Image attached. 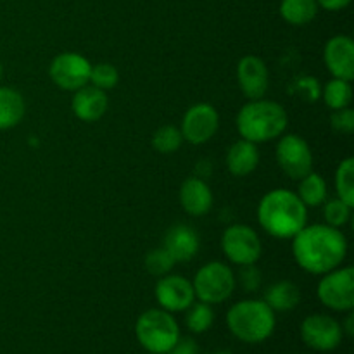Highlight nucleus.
<instances>
[{
	"mask_svg": "<svg viewBox=\"0 0 354 354\" xmlns=\"http://www.w3.org/2000/svg\"><path fill=\"white\" fill-rule=\"evenodd\" d=\"M258 221L266 234L286 241L306 225L308 207L292 190H270L258 204Z\"/></svg>",
	"mask_w": 354,
	"mask_h": 354,
	"instance_id": "nucleus-2",
	"label": "nucleus"
},
{
	"mask_svg": "<svg viewBox=\"0 0 354 354\" xmlns=\"http://www.w3.org/2000/svg\"><path fill=\"white\" fill-rule=\"evenodd\" d=\"M342 327V332H344V335H348V337H353L354 335V315L353 311H348V317H346L344 324H341Z\"/></svg>",
	"mask_w": 354,
	"mask_h": 354,
	"instance_id": "nucleus-35",
	"label": "nucleus"
},
{
	"mask_svg": "<svg viewBox=\"0 0 354 354\" xmlns=\"http://www.w3.org/2000/svg\"><path fill=\"white\" fill-rule=\"evenodd\" d=\"M218 128H220V114L216 107L207 102H199L189 107L183 114L180 131L183 140L189 144L203 145L216 135Z\"/></svg>",
	"mask_w": 354,
	"mask_h": 354,
	"instance_id": "nucleus-12",
	"label": "nucleus"
},
{
	"mask_svg": "<svg viewBox=\"0 0 354 354\" xmlns=\"http://www.w3.org/2000/svg\"><path fill=\"white\" fill-rule=\"evenodd\" d=\"M325 68L332 78L351 82L354 78V41L348 35H335L325 44Z\"/></svg>",
	"mask_w": 354,
	"mask_h": 354,
	"instance_id": "nucleus-14",
	"label": "nucleus"
},
{
	"mask_svg": "<svg viewBox=\"0 0 354 354\" xmlns=\"http://www.w3.org/2000/svg\"><path fill=\"white\" fill-rule=\"evenodd\" d=\"M335 190L339 199L354 206V158H346L335 169Z\"/></svg>",
	"mask_w": 354,
	"mask_h": 354,
	"instance_id": "nucleus-26",
	"label": "nucleus"
},
{
	"mask_svg": "<svg viewBox=\"0 0 354 354\" xmlns=\"http://www.w3.org/2000/svg\"><path fill=\"white\" fill-rule=\"evenodd\" d=\"M235 282L241 283L242 289L248 290V292H254L261 286V273H259V270L254 265L242 266L239 277H235Z\"/></svg>",
	"mask_w": 354,
	"mask_h": 354,
	"instance_id": "nucleus-32",
	"label": "nucleus"
},
{
	"mask_svg": "<svg viewBox=\"0 0 354 354\" xmlns=\"http://www.w3.org/2000/svg\"><path fill=\"white\" fill-rule=\"evenodd\" d=\"M318 7L325 10H330V12H337V10L346 9V7L351 3V0H317Z\"/></svg>",
	"mask_w": 354,
	"mask_h": 354,
	"instance_id": "nucleus-34",
	"label": "nucleus"
},
{
	"mask_svg": "<svg viewBox=\"0 0 354 354\" xmlns=\"http://www.w3.org/2000/svg\"><path fill=\"white\" fill-rule=\"evenodd\" d=\"M221 249L230 263L239 266L256 265L261 258V239L249 225H230L221 235Z\"/></svg>",
	"mask_w": 354,
	"mask_h": 354,
	"instance_id": "nucleus-8",
	"label": "nucleus"
},
{
	"mask_svg": "<svg viewBox=\"0 0 354 354\" xmlns=\"http://www.w3.org/2000/svg\"><path fill=\"white\" fill-rule=\"evenodd\" d=\"M275 158L280 169L292 180H301L313 171V152L310 144L296 133L280 135Z\"/></svg>",
	"mask_w": 354,
	"mask_h": 354,
	"instance_id": "nucleus-9",
	"label": "nucleus"
},
{
	"mask_svg": "<svg viewBox=\"0 0 354 354\" xmlns=\"http://www.w3.org/2000/svg\"><path fill=\"white\" fill-rule=\"evenodd\" d=\"M118 82H120V73L109 62H99V64L92 66V69H90L88 83L97 86V88L104 90V92L114 88L118 85Z\"/></svg>",
	"mask_w": 354,
	"mask_h": 354,
	"instance_id": "nucleus-28",
	"label": "nucleus"
},
{
	"mask_svg": "<svg viewBox=\"0 0 354 354\" xmlns=\"http://www.w3.org/2000/svg\"><path fill=\"white\" fill-rule=\"evenodd\" d=\"M92 64L78 52H62L52 59L48 66L50 80L66 92H76L82 86L88 85Z\"/></svg>",
	"mask_w": 354,
	"mask_h": 354,
	"instance_id": "nucleus-11",
	"label": "nucleus"
},
{
	"mask_svg": "<svg viewBox=\"0 0 354 354\" xmlns=\"http://www.w3.org/2000/svg\"><path fill=\"white\" fill-rule=\"evenodd\" d=\"M213 354H234V353L228 351V349H220V351H214Z\"/></svg>",
	"mask_w": 354,
	"mask_h": 354,
	"instance_id": "nucleus-36",
	"label": "nucleus"
},
{
	"mask_svg": "<svg viewBox=\"0 0 354 354\" xmlns=\"http://www.w3.org/2000/svg\"><path fill=\"white\" fill-rule=\"evenodd\" d=\"M147 354H154V353H147Z\"/></svg>",
	"mask_w": 354,
	"mask_h": 354,
	"instance_id": "nucleus-38",
	"label": "nucleus"
},
{
	"mask_svg": "<svg viewBox=\"0 0 354 354\" xmlns=\"http://www.w3.org/2000/svg\"><path fill=\"white\" fill-rule=\"evenodd\" d=\"M265 301L273 311L279 313H286V311H292L297 304L301 303V290L290 280H280V282L273 283L266 289Z\"/></svg>",
	"mask_w": 354,
	"mask_h": 354,
	"instance_id": "nucleus-20",
	"label": "nucleus"
},
{
	"mask_svg": "<svg viewBox=\"0 0 354 354\" xmlns=\"http://www.w3.org/2000/svg\"><path fill=\"white\" fill-rule=\"evenodd\" d=\"M317 0H282L279 7L280 17L292 26H306L318 14Z\"/></svg>",
	"mask_w": 354,
	"mask_h": 354,
	"instance_id": "nucleus-22",
	"label": "nucleus"
},
{
	"mask_svg": "<svg viewBox=\"0 0 354 354\" xmlns=\"http://www.w3.org/2000/svg\"><path fill=\"white\" fill-rule=\"evenodd\" d=\"M180 204L190 216H204L213 207V192L199 176H190L180 187Z\"/></svg>",
	"mask_w": 354,
	"mask_h": 354,
	"instance_id": "nucleus-18",
	"label": "nucleus"
},
{
	"mask_svg": "<svg viewBox=\"0 0 354 354\" xmlns=\"http://www.w3.org/2000/svg\"><path fill=\"white\" fill-rule=\"evenodd\" d=\"M192 287L196 299L213 306L225 303L234 294L237 282L230 266L221 261H211L197 270Z\"/></svg>",
	"mask_w": 354,
	"mask_h": 354,
	"instance_id": "nucleus-6",
	"label": "nucleus"
},
{
	"mask_svg": "<svg viewBox=\"0 0 354 354\" xmlns=\"http://www.w3.org/2000/svg\"><path fill=\"white\" fill-rule=\"evenodd\" d=\"M26 113L23 95L10 86H0V130L17 127Z\"/></svg>",
	"mask_w": 354,
	"mask_h": 354,
	"instance_id": "nucleus-21",
	"label": "nucleus"
},
{
	"mask_svg": "<svg viewBox=\"0 0 354 354\" xmlns=\"http://www.w3.org/2000/svg\"><path fill=\"white\" fill-rule=\"evenodd\" d=\"M2 75H3V68H2V62H0V80H2Z\"/></svg>",
	"mask_w": 354,
	"mask_h": 354,
	"instance_id": "nucleus-37",
	"label": "nucleus"
},
{
	"mask_svg": "<svg viewBox=\"0 0 354 354\" xmlns=\"http://www.w3.org/2000/svg\"><path fill=\"white\" fill-rule=\"evenodd\" d=\"M237 82L248 99H263L270 86V73L265 61L258 55H244L237 64Z\"/></svg>",
	"mask_w": 354,
	"mask_h": 354,
	"instance_id": "nucleus-15",
	"label": "nucleus"
},
{
	"mask_svg": "<svg viewBox=\"0 0 354 354\" xmlns=\"http://www.w3.org/2000/svg\"><path fill=\"white\" fill-rule=\"evenodd\" d=\"M351 209L353 207L349 204H346L344 201L335 197V199L325 201L324 203V218L325 223L330 225V227L341 228L351 218Z\"/></svg>",
	"mask_w": 354,
	"mask_h": 354,
	"instance_id": "nucleus-30",
	"label": "nucleus"
},
{
	"mask_svg": "<svg viewBox=\"0 0 354 354\" xmlns=\"http://www.w3.org/2000/svg\"><path fill=\"white\" fill-rule=\"evenodd\" d=\"M330 124L335 131L339 133H353L354 131V111L351 107H344V109L334 111L330 116Z\"/></svg>",
	"mask_w": 354,
	"mask_h": 354,
	"instance_id": "nucleus-31",
	"label": "nucleus"
},
{
	"mask_svg": "<svg viewBox=\"0 0 354 354\" xmlns=\"http://www.w3.org/2000/svg\"><path fill=\"white\" fill-rule=\"evenodd\" d=\"M159 308L169 313H183L196 301L192 282L182 275L159 277L154 289Z\"/></svg>",
	"mask_w": 354,
	"mask_h": 354,
	"instance_id": "nucleus-13",
	"label": "nucleus"
},
{
	"mask_svg": "<svg viewBox=\"0 0 354 354\" xmlns=\"http://www.w3.org/2000/svg\"><path fill=\"white\" fill-rule=\"evenodd\" d=\"M107 107H109L107 93L93 85H85L78 88L71 99L73 114L85 123L99 121L106 114Z\"/></svg>",
	"mask_w": 354,
	"mask_h": 354,
	"instance_id": "nucleus-16",
	"label": "nucleus"
},
{
	"mask_svg": "<svg viewBox=\"0 0 354 354\" xmlns=\"http://www.w3.org/2000/svg\"><path fill=\"white\" fill-rule=\"evenodd\" d=\"M225 162H227L228 171L237 176V178L251 175L259 165L258 144H252V142L241 138V140L230 145Z\"/></svg>",
	"mask_w": 354,
	"mask_h": 354,
	"instance_id": "nucleus-19",
	"label": "nucleus"
},
{
	"mask_svg": "<svg viewBox=\"0 0 354 354\" xmlns=\"http://www.w3.org/2000/svg\"><path fill=\"white\" fill-rule=\"evenodd\" d=\"M144 265H145V270H147L151 275L165 277L171 272L173 266H175L176 263L165 248H158V249H152L151 252H147Z\"/></svg>",
	"mask_w": 354,
	"mask_h": 354,
	"instance_id": "nucleus-29",
	"label": "nucleus"
},
{
	"mask_svg": "<svg viewBox=\"0 0 354 354\" xmlns=\"http://www.w3.org/2000/svg\"><path fill=\"white\" fill-rule=\"evenodd\" d=\"M182 131L173 124H165V127L158 128L152 135V147L161 154H173L182 147Z\"/></svg>",
	"mask_w": 354,
	"mask_h": 354,
	"instance_id": "nucleus-27",
	"label": "nucleus"
},
{
	"mask_svg": "<svg viewBox=\"0 0 354 354\" xmlns=\"http://www.w3.org/2000/svg\"><path fill=\"white\" fill-rule=\"evenodd\" d=\"M235 124L241 138L252 144H265L286 133L289 116L286 107L275 100L256 99L241 107Z\"/></svg>",
	"mask_w": 354,
	"mask_h": 354,
	"instance_id": "nucleus-3",
	"label": "nucleus"
},
{
	"mask_svg": "<svg viewBox=\"0 0 354 354\" xmlns=\"http://www.w3.org/2000/svg\"><path fill=\"white\" fill-rule=\"evenodd\" d=\"M199 235L189 225H173L165 235L162 248L169 252L175 263H187L199 252Z\"/></svg>",
	"mask_w": 354,
	"mask_h": 354,
	"instance_id": "nucleus-17",
	"label": "nucleus"
},
{
	"mask_svg": "<svg viewBox=\"0 0 354 354\" xmlns=\"http://www.w3.org/2000/svg\"><path fill=\"white\" fill-rule=\"evenodd\" d=\"M199 344L192 337H180L166 354H199Z\"/></svg>",
	"mask_w": 354,
	"mask_h": 354,
	"instance_id": "nucleus-33",
	"label": "nucleus"
},
{
	"mask_svg": "<svg viewBox=\"0 0 354 354\" xmlns=\"http://www.w3.org/2000/svg\"><path fill=\"white\" fill-rule=\"evenodd\" d=\"M301 339L310 349L318 353H330L341 346L344 332L334 317L325 313L308 315L299 328Z\"/></svg>",
	"mask_w": 354,
	"mask_h": 354,
	"instance_id": "nucleus-10",
	"label": "nucleus"
},
{
	"mask_svg": "<svg viewBox=\"0 0 354 354\" xmlns=\"http://www.w3.org/2000/svg\"><path fill=\"white\" fill-rule=\"evenodd\" d=\"M292 256L304 272L325 275L344 263L348 239L339 228L327 223L304 225L292 237Z\"/></svg>",
	"mask_w": 354,
	"mask_h": 354,
	"instance_id": "nucleus-1",
	"label": "nucleus"
},
{
	"mask_svg": "<svg viewBox=\"0 0 354 354\" xmlns=\"http://www.w3.org/2000/svg\"><path fill=\"white\" fill-rule=\"evenodd\" d=\"M227 327L241 342L261 344L275 332V311L263 299L239 301L227 311Z\"/></svg>",
	"mask_w": 354,
	"mask_h": 354,
	"instance_id": "nucleus-4",
	"label": "nucleus"
},
{
	"mask_svg": "<svg viewBox=\"0 0 354 354\" xmlns=\"http://www.w3.org/2000/svg\"><path fill=\"white\" fill-rule=\"evenodd\" d=\"M135 335L138 344L147 353L166 354L178 342L180 327L173 313L161 308H152L137 318Z\"/></svg>",
	"mask_w": 354,
	"mask_h": 354,
	"instance_id": "nucleus-5",
	"label": "nucleus"
},
{
	"mask_svg": "<svg viewBox=\"0 0 354 354\" xmlns=\"http://www.w3.org/2000/svg\"><path fill=\"white\" fill-rule=\"evenodd\" d=\"M297 182L299 189L296 194L306 207H318L327 201V182L320 173L310 171Z\"/></svg>",
	"mask_w": 354,
	"mask_h": 354,
	"instance_id": "nucleus-23",
	"label": "nucleus"
},
{
	"mask_svg": "<svg viewBox=\"0 0 354 354\" xmlns=\"http://www.w3.org/2000/svg\"><path fill=\"white\" fill-rule=\"evenodd\" d=\"M214 324V311L213 306L207 303H196L194 301L189 308L185 310V327L189 328L192 334H204L209 330Z\"/></svg>",
	"mask_w": 354,
	"mask_h": 354,
	"instance_id": "nucleus-25",
	"label": "nucleus"
},
{
	"mask_svg": "<svg viewBox=\"0 0 354 354\" xmlns=\"http://www.w3.org/2000/svg\"><path fill=\"white\" fill-rule=\"evenodd\" d=\"M317 296L325 308L339 313H348L354 308V268L339 266L322 275Z\"/></svg>",
	"mask_w": 354,
	"mask_h": 354,
	"instance_id": "nucleus-7",
	"label": "nucleus"
},
{
	"mask_svg": "<svg viewBox=\"0 0 354 354\" xmlns=\"http://www.w3.org/2000/svg\"><path fill=\"white\" fill-rule=\"evenodd\" d=\"M320 95L328 109L339 111V109H344V107H349L353 102L351 82L332 78L330 82H327L324 86H322Z\"/></svg>",
	"mask_w": 354,
	"mask_h": 354,
	"instance_id": "nucleus-24",
	"label": "nucleus"
}]
</instances>
